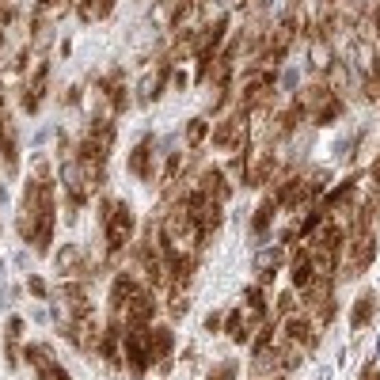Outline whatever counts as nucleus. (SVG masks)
I'll return each instance as SVG.
<instances>
[{
	"instance_id": "nucleus-1",
	"label": "nucleus",
	"mask_w": 380,
	"mask_h": 380,
	"mask_svg": "<svg viewBox=\"0 0 380 380\" xmlns=\"http://www.w3.org/2000/svg\"><path fill=\"white\" fill-rule=\"evenodd\" d=\"M99 221H103V228H107V248H110V255H118V251H122L126 244L133 240L137 217H133V209L126 206V202L103 198V202H99Z\"/></svg>"
},
{
	"instance_id": "nucleus-2",
	"label": "nucleus",
	"mask_w": 380,
	"mask_h": 380,
	"mask_svg": "<svg viewBox=\"0 0 380 380\" xmlns=\"http://www.w3.org/2000/svg\"><path fill=\"white\" fill-rule=\"evenodd\" d=\"M342 248H346L342 278H361L365 266H369L372 255H377V236H372V232H350V244H342Z\"/></svg>"
},
{
	"instance_id": "nucleus-3",
	"label": "nucleus",
	"mask_w": 380,
	"mask_h": 380,
	"mask_svg": "<svg viewBox=\"0 0 380 380\" xmlns=\"http://www.w3.org/2000/svg\"><path fill=\"white\" fill-rule=\"evenodd\" d=\"M248 141H251V126H248V115H228L221 126L213 130V149L221 152H248Z\"/></svg>"
},
{
	"instance_id": "nucleus-4",
	"label": "nucleus",
	"mask_w": 380,
	"mask_h": 380,
	"mask_svg": "<svg viewBox=\"0 0 380 380\" xmlns=\"http://www.w3.org/2000/svg\"><path fill=\"white\" fill-rule=\"evenodd\" d=\"M122 354H126V365H130L133 377H145L152 365L149 357V327H126L122 331Z\"/></svg>"
},
{
	"instance_id": "nucleus-5",
	"label": "nucleus",
	"mask_w": 380,
	"mask_h": 380,
	"mask_svg": "<svg viewBox=\"0 0 380 380\" xmlns=\"http://www.w3.org/2000/svg\"><path fill=\"white\" fill-rule=\"evenodd\" d=\"M110 145H115V122H91L88 133L80 137L76 160H95V164H103L107 152H110Z\"/></svg>"
},
{
	"instance_id": "nucleus-6",
	"label": "nucleus",
	"mask_w": 380,
	"mask_h": 380,
	"mask_svg": "<svg viewBox=\"0 0 380 380\" xmlns=\"http://www.w3.org/2000/svg\"><path fill=\"white\" fill-rule=\"evenodd\" d=\"M171 346H175L171 327H149V357L160 372H171Z\"/></svg>"
},
{
	"instance_id": "nucleus-7",
	"label": "nucleus",
	"mask_w": 380,
	"mask_h": 380,
	"mask_svg": "<svg viewBox=\"0 0 380 380\" xmlns=\"http://www.w3.org/2000/svg\"><path fill=\"white\" fill-rule=\"evenodd\" d=\"M281 335H289V339H293V342H300L305 350H316V346H320V331L312 327V320H308V316L300 312V308L285 316V327H281Z\"/></svg>"
},
{
	"instance_id": "nucleus-8",
	"label": "nucleus",
	"mask_w": 380,
	"mask_h": 380,
	"mask_svg": "<svg viewBox=\"0 0 380 380\" xmlns=\"http://www.w3.org/2000/svg\"><path fill=\"white\" fill-rule=\"evenodd\" d=\"M137 293H141V281L133 278V274H118L115 285H110V320H115V316L122 312V308L130 305Z\"/></svg>"
},
{
	"instance_id": "nucleus-9",
	"label": "nucleus",
	"mask_w": 380,
	"mask_h": 380,
	"mask_svg": "<svg viewBox=\"0 0 380 380\" xmlns=\"http://www.w3.org/2000/svg\"><path fill=\"white\" fill-rule=\"evenodd\" d=\"M167 76H171V61H160V65L152 69V73L141 76V84H137V103H152V99H156Z\"/></svg>"
},
{
	"instance_id": "nucleus-10",
	"label": "nucleus",
	"mask_w": 380,
	"mask_h": 380,
	"mask_svg": "<svg viewBox=\"0 0 380 380\" xmlns=\"http://www.w3.org/2000/svg\"><path fill=\"white\" fill-rule=\"evenodd\" d=\"M285 266V248H263L255 255V274H259V285H270L274 274Z\"/></svg>"
},
{
	"instance_id": "nucleus-11",
	"label": "nucleus",
	"mask_w": 380,
	"mask_h": 380,
	"mask_svg": "<svg viewBox=\"0 0 380 380\" xmlns=\"http://www.w3.org/2000/svg\"><path fill=\"white\" fill-rule=\"evenodd\" d=\"M198 190L209 194L213 202H224L232 194V182H228V175H224L221 167H206V171L198 175Z\"/></svg>"
},
{
	"instance_id": "nucleus-12",
	"label": "nucleus",
	"mask_w": 380,
	"mask_h": 380,
	"mask_svg": "<svg viewBox=\"0 0 380 380\" xmlns=\"http://www.w3.org/2000/svg\"><path fill=\"white\" fill-rule=\"evenodd\" d=\"M274 354H278V361H281V369H300L305 365V346L300 342H293L289 335H274Z\"/></svg>"
},
{
	"instance_id": "nucleus-13",
	"label": "nucleus",
	"mask_w": 380,
	"mask_h": 380,
	"mask_svg": "<svg viewBox=\"0 0 380 380\" xmlns=\"http://www.w3.org/2000/svg\"><path fill=\"white\" fill-rule=\"evenodd\" d=\"M274 377H281V361L270 342V346L255 350V357H251V380H274Z\"/></svg>"
},
{
	"instance_id": "nucleus-14",
	"label": "nucleus",
	"mask_w": 380,
	"mask_h": 380,
	"mask_svg": "<svg viewBox=\"0 0 380 380\" xmlns=\"http://www.w3.org/2000/svg\"><path fill=\"white\" fill-rule=\"evenodd\" d=\"M130 171L137 175V179H145V182H152V175H156V167H152V141L145 137L137 145V149L130 152Z\"/></svg>"
},
{
	"instance_id": "nucleus-15",
	"label": "nucleus",
	"mask_w": 380,
	"mask_h": 380,
	"mask_svg": "<svg viewBox=\"0 0 380 380\" xmlns=\"http://www.w3.org/2000/svg\"><path fill=\"white\" fill-rule=\"evenodd\" d=\"M289 278H293V289H300V293H305L308 285H312L316 266H312V259H308V251H305V248H300L297 255H293V263H289Z\"/></svg>"
},
{
	"instance_id": "nucleus-16",
	"label": "nucleus",
	"mask_w": 380,
	"mask_h": 380,
	"mask_svg": "<svg viewBox=\"0 0 380 380\" xmlns=\"http://www.w3.org/2000/svg\"><path fill=\"white\" fill-rule=\"evenodd\" d=\"M46 76H50V65L42 61V65L34 69V80L27 84V91H23V107L31 110V115L42 107V95H46Z\"/></svg>"
},
{
	"instance_id": "nucleus-17",
	"label": "nucleus",
	"mask_w": 380,
	"mask_h": 380,
	"mask_svg": "<svg viewBox=\"0 0 380 380\" xmlns=\"http://www.w3.org/2000/svg\"><path fill=\"white\" fill-rule=\"evenodd\" d=\"M110 8H115V0H80V4H76L84 23H95V19L110 16Z\"/></svg>"
},
{
	"instance_id": "nucleus-18",
	"label": "nucleus",
	"mask_w": 380,
	"mask_h": 380,
	"mask_svg": "<svg viewBox=\"0 0 380 380\" xmlns=\"http://www.w3.org/2000/svg\"><path fill=\"white\" fill-rule=\"evenodd\" d=\"M224 335H228L232 342H244V339H251L248 320H244V308H232V312H228V320H224Z\"/></svg>"
},
{
	"instance_id": "nucleus-19",
	"label": "nucleus",
	"mask_w": 380,
	"mask_h": 380,
	"mask_svg": "<svg viewBox=\"0 0 380 380\" xmlns=\"http://www.w3.org/2000/svg\"><path fill=\"white\" fill-rule=\"evenodd\" d=\"M274 209H278V206H274V202H270V198H266V202H263V206H259V209H255V217H251V232H255V240H263L266 232H270V221H274Z\"/></svg>"
},
{
	"instance_id": "nucleus-20",
	"label": "nucleus",
	"mask_w": 380,
	"mask_h": 380,
	"mask_svg": "<svg viewBox=\"0 0 380 380\" xmlns=\"http://www.w3.org/2000/svg\"><path fill=\"white\" fill-rule=\"evenodd\" d=\"M27 361L34 365V372H42V369H50V365H58V357H54V350L46 342H34V346H27Z\"/></svg>"
},
{
	"instance_id": "nucleus-21",
	"label": "nucleus",
	"mask_w": 380,
	"mask_h": 380,
	"mask_svg": "<svg viewBox=\"0 0 380 380\" xmlns=\"http://www.w3.org/2000/svg\"><path fill=\"white\" fill-rule=\"evenodd\" d=\"M335 54H331V38H312V69L316 73H327Z\"/></svg>"
},
{
	"instance_id": "nucleus-22",
	"label": "nucleus",
	"mask_w": 380,
	"mask_h": 380,
	"mask_svg": "<svg viewBox=\"0 0 380 380\" xmlns=\"http://www.w3.org/2000/svg\"><path fill=\"white\" fill-rule=\"evenodd\" d=\"M50 42H54V23L46 19V12L38 8V16H34V42H31V46H34V50H46Z\"/></svg>"
},
{
	"instance_id": "nucleus-23",
	"label": "nucleus",
	"mask_w": 380,
	"mask_h": 380,
	"mask_svg": "<svg viewBox=\"0 0 380 380\" xmlns=\"http://www.w3.org/2000/svg\"><path fill=\"white\" fill-rule=\"evenodd\" d=\"M369 320H372V297H369V293H361V297L354 300V312H350V327L361 331Z\"/></svg>"
},
{
	"instance_id": "nucleus-24",
	"label": "nucleus",
	"mask_w": 380,
	"mask_h": 380,
	"mask_svg": "<svg viewBox=\"0 0 380 380\" xmlns=\"http://www.w3.org/2000/svg\"><path fill=\"white\" fill-rule=\"evenodd\" d=\"M327 76H331V91H350V65L346 61H331V69H327Z\"/></svg>"
},
{
	"instance_id": "nucleus-25",
	"label": "nucleus",
	"mask_w": 380,
	"mask_h": 380,
	"mask_svg": "<svg viewBox=\"0 0 380 380\" xmlns=\"http://www.w3.org/2000/svg\"><path fill=\"white\" fill-rule=\"evenodd\" d=\"M339 115H342V103H339V95H331V99L312 115V126H335V118H339Z\"/></svg>"
},
{
	"instance_id": "nucleus-26",
	"label": "nucleus",
	"mask_w": 380,
	"mask_h": 380,
	"mask_svg": "<svg viewBox=\"0 0 380 380\" xmlns=\"http://www.w3.org/2000/svg\"><path fill=\"white\" fill-rule=\"evenodd\" d=\"M209 137V122L206 118H194V122L187 126V145L190 149H202V141Z\"/></svg>"
},
{
	"instance_id": "nucleus-27",
	"label": "nucleus",
	"mask_w": 380,
	"mask_h": 380,
	"mask_svg": "<svg viewBox=\"0 0 380 380\" xmlns=\"http://www.w3.org/2000/svg\"><path fill=\"white\" fill-rule=\"evenodd\" d=\"M357 141H361V137H346V141H339V145H335V160H342V164H350V160H354Z\"/></svg>"
},
{
	"instance_id": "nucleus-28",
	"label": "nucleus",
	"mask_w": 380,
	"mask_h": 380,
	"mask_svg": "<svg viewBox=\"0 0 380 380\" xmlns=\"http://www.w3.org/2000/svg\"><path fill=\"white\" fill-rule=\"evenodd\" d=\"M236 372H240V365H236V361H221V365H213L209 380H236Z\"/></svg>"
},
{
	"instance_id": "nucleus-29",
	"label": "nucleus",
	"mask_w": 380,
	"mask_h": 380,
	"mask_svg": "<svg viewBox=\"0 0 380 380\" xmlns=\"http://www.w3.org/2000/svg\"><path fill=\"white\" fill-rule=\"evenodd\" d=\"M244 300H248V308H255V312H266L263 285H251V289H244Z\"/></svg>"
},
{
	"instance_id": "nucleus-30",
	"label": "nucleus",
	"mask_w": 380,
	"mask_h": 380,
	"mask_svg": "<svg viewBox=\"0 0 380 380\" xmlns=\"http://www.w3.org/2000/svg\"><path fill=\"white\" fill-rule=\"evenodd\" d=\"M297 293H281V297H278V312L281 316H289V312H297Z\"/></svg>"
},
{
	"instance_id": "nucleus-31",
	"label": "nucleus",
	"mask_w": 380,
	"mask_h": 380,
	"mask_svg": "<svg viewBox=\"0 0 380 380\" xmlns=\"http://www.w3.org/2000/svg\"><path fill=\"white\" fill-rule=\"evenodd\" d=\"M19 335H23V320L16 316V320H8V335H4V339H8V342H19Z\"/></svg>"
},
{
	"instance_id": "nucleus-32",
	"label": "nucleus",
	"mask_w": 380,
	"mask_h": 380,
	"mask_svg": "<svg viewBox=\"0 0 380 380\" xmlns=\"http://www.w3.org/2000/svg\"><path fill=\"white\" fill-rule=\"evenodd\" d=\"M73 0H42V12H65Z\"/></svg>"
},
{
	"instance_id": "nucleus-33",
	"label": "nucleus",
	"mask_w": 380,
	"mask_h": 380,
	"mask_svg": "<svg viewBox=\"0 0 380 380\" xmlns=\"http://www.w3.org/2000/svg\"><path fill=\"white\" fill-rule=\"evenodd\" d=\"M187 308H190L187 297H175V300H171V316H175V320H182V316H187Z\"/></svg>"
},
{
	"instance_id": "nucleus-34",
	"label": "nucleus",
	"mask_w": 380,
	"mask_h": 380,
	"mask_svg": "<svg viewBox=\"0 0 380 380\" xmlns=\"http://www.w3.org/2000/svg\"><path fill=\"white\" fill-rule=\"evenodd\" d=\"M27 285H31V293H34V297H46V281H42V278H31Z\"/></svg>"
},
{
	"instance_id": "nucleus-35",
	"label": "nucleus",
	"mask_w": 380,
	"mask_h": 380,
	"mask_svg": "<svg viewBox=\"0 0 380 380\" xmlns=\"http://www.w3.org/2000/svg\"><path fill=\"white\" fill-rule=\"evenodd\" d=\"M206 331H213V335H217V331H221V312H209V320H206Z\"/></svg>"
},
{
	"instance_id": "nucleus-36",
	"label": "nucleus",
	"mask_w": 380,
	"mask_h": 380,
	"mask_svg": "<svg viewBox=\"0 0 380 380\" xmlns=\"http://www.w3.org/2000/svg\"><path fill=\"white\" fill-rule=\"evenodd\" d=\"M281 88H285V91H297V73H285V76H281Z\"/></svg>"
},
{
	"instance_id": "nucleus-37",
	"label": "nucleus",
	"mask_w": 380,
	"mask_h": 380,
	"mask_svg": "<svg viewBox=\"0 0 380 380\" xmlns=\"http://www.w3.org/2000/svg\"><path fill=\"white\" fill-rule=\"evenodd\" d=\"M171 84H175L179 91H187V73H171Z\"/></svg>"
},
{
	"instance_id": "nucleus-38",
	"label": "nucleus",
	"mask_w": 380,
	"mask_h": 380,
	"mask_svg": "<svg viewBox=\"0 0 380 380\" xmlns=\"http://www.w3.org/2000/svg\"><path fill=\"white\" fill-rule=\"evenodd\" d=\"M361 380H380V369H377V365H365Z\"/></svg>"
},
{
	"instance_id": "nucleus-39",
	"label": "nucleus",
	"mask_w": 380,
	"mask_h": 380,
	"mask_svg": "<svg viewBox=\"0 0 380 380\" xmlns=\"http://www.w3.org/2000/svg\"><path fill=\"white\" fill-rule=\"evenodd\" d=\"M369 179H372V182H377V187H380V156L372 160V167H369Z\"/></svg>"
}]
</instances>
